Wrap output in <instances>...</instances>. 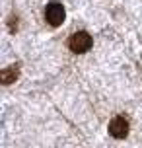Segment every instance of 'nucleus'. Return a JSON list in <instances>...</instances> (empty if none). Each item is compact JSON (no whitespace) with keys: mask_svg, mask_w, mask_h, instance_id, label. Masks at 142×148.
Listing matches in <instances>:
<instances>
[{"mask_svg":"<svg viewBox=\"0 0 142 148\" xmlns=\"http://www.w3.org/2000/svg\"><path fill=\"white\" fill-rule=\"evenodd\" d=\"M16 76H18V70L16 68H8V70L2 72V80H4V84H12L16 80Z\"/></svg>","mask_w":142,"mask_h":148,"instance_id":"20e7f679","label":"nucleus"},{"mask_svg":"<svg viewBox=\"0 0 142 148\" xmlns=\"http://www.w3.org/2000/svg\"><path fill=\"white\" fill-rule=\"evenodd\" d=\"M45 18L47 22L51 23L53 27H57V25H60V23L64 22V18H66V12H64V6L60 4V2H49L45 8Z\"/></svg>","mask_w":142,"mask_h":148,"instance_id":"f03ea898","label":"nucleus"},{"mask_svg":"<svg viewBox=\"0 0 142 148\" xmlns=\"http://www.w3.org/2000/svg\"><path fill=\"white\" fill-rule=\"evenodd\" d=\"M68 47L74 53H86L91 49V35L88 31H76L68 39Z\"/></svg>","mask_w":142,"mask_h":148,"instance_id":"f257e3e1","label":"nucleus"},{"mask_svg":"<svg viewBox=\"0 0 142 148\" xmlns=\"http://www.w3.org/2000/svg\"><path fill=\"white\" fill-rule=\"evenodd\" d=\"M109 134L115 138H125L128 134V121L125 117H113L109 123Z\"/></svg>","mask_w":142,"mask_h":148,"instance_id":"7ed1b4c3","label":"nucleus"}]
</instances>
